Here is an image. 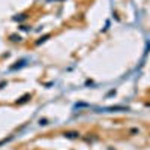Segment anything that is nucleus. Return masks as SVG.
<instances>
[{
    "mask_svg": "<svg viewBox=\"0 0 150 150\" xmlns=\"http://www.w3.org/2000/svg\"><path fill=\"white\" fill-rule=\"evenodd\" d=\"M63 135L66 137V138H78L80 132H77V131H68V132H65Z\"/></svg>",
    "mask_w": 150,
    "mask_h": 150,
    "instance_id": "1",
    "label": "nucleus"
},
{
    "mask_svg": "<svg viewBox=\"0 0 150 150\" xmlns=\"http://www.w3.org/2000/svg\"><path fill=\"white\" fill-rule=\"evenodd\" d=\"M29 99H30V95H24V96L20 99V101H17V104H24V102H27Z\"/></svg>",
    "mask_w": 150,
    "mask_h": 150,
    "instance_id": "2",
    "label": "nucleus"
},
{
    "mask_svg": "<svg viewBox=\"0 0 150 150\" xmlns=\"http://www.w3.org/2000/svg\"><path fill=\"white\" fill-rule=\"evenodd\" d=\"M11 39L14 41V42H17V41H21V38H20L18 35H12V36H11Z\"/></svg>",
    "mask_w": 150,
    "mask_h": 150,
    "instance_id": "3",
    "label": "nucleus"
},
{
    "mask_svg": "<svg viewBox=\"0 0 150 150\" xmlns=\"http://www.w3.org/2000/svg\"><path fill=\"white\" fill-rule=\"evenodd\" d=\"M48 38H50V35H45V36H44V38H41V39H39V41H38L36 44H38V45H39L41 42H44V41H47V39H48Z\"/></svg>",
    "mask_w": 150,
    "mask_h": 150,
    "instance_id": "4",
    "label": "nucleus"
}]
</instances>
